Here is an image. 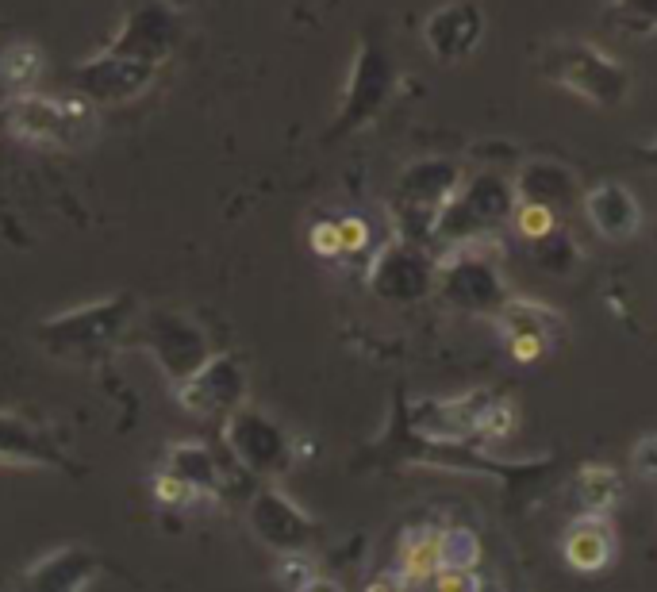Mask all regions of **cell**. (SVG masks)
Listing matches in <instances>:
<instances>
[{
    "mask_svg": "<svg viewBox=\"0 0 657 592\" xmlns=\"http://www.w3.org/2000/svg\"><path fill=\"white\" fill-rule=\"evenodd\" d=\"M554 227H558V220H554V208L550 204H523L519 212H515V231L523 235V239H531V243H538V239H550L554 235Z\"/></svg>",
    "mask_w": 657,
    "mask_h": 592,
    "instance_id": "9c48e42d",
    "label": "cell"
},
{
    "mask_svg": "<svg viewBox=\"0 0 657 592\" xmlns=\"http://www.w3.org/2000/svg\"><path fill=\"white\" fill-rule=\"evenodd\" d=\"M312 577H316V566H312V558H304V554H285L281 566H277V581L289 592H300Z\"/></svg>",
    "mask_w": 657,
    "mask_h": 592,
    "instance_id": "30bf717a",
    "label": "cell"
},
{
    "mask_svg": "<svg viewBox=\"0 0 657 592\" xmlns=\"http://www.w3.org/2000/svg\"><path fill=\"white\" fill-rule=\"evenodd\" d=\"M365 592H404V585L396 581V573H385V577H377Z\"/></svg>",
    "mask_w": 657,
    "mask_h": 592,
    "instance_id": "d6986e66",
    "label": "cell"
},
{
    "mask_svg": "<svg viewBox=\"0 0 657 592\" xmlns=\"http://www.w3.org/2000/svg\"><path fill=\"white\" fill-rule=\"evenodd\" d=\"M511 423H515V408L500 400V404H488L485 408V416H481V431L492 435V439H500V435H508L511 431Z\"/></svg>",
    "mask_w": 657,
    "mask_h": 592,
    "instance_id": "5bb4252c",
    "label": "cell"
},
{
    "mask_svg": "<svg viewBox=\"0 0 657 592\" xmlns=\"http://www.w3.org/2000/svg\"><path fill=\"white\" fill-rule=\"evenodd\" d=\"M365 243H369V223L358 220V216H346V220H339L342 254H354V250H362Z\"/></svg>",
    "mask_w": 657,
    "mask_h": 592,
    "instance_id": "9a60e30c",
    "label": "cell"
},
{
    "mask_svg": "<svg viewBox=\"0 0 657 592\" xmlns=\"http://www.w3.org/2000/svg\"><path fill=\"white\" fill-rule=\"evenodd\" d=\"M577 500L584 504V512H592V516H611L615 508H619V500H623V473L615 466H581L577 473Z\"/></svg>",
    "mask_w": 657,
    "mask_h": 592,
    "instance_id": "8992f818",
    "label": "cell"
},
{
    "mask_svg": "<svg viewBox=\"0 0 657 592\" xmlns=\"http://www.w3.org/2000/svg\"><path fill=\"white\" fill-rule=\"evenodd\" d=\"M508 346H511V358H515V362H538L550 343H546V335H538V331H519V335H508Z\"/></svg>",
    "mask_w": 657,
    "mask_h": 592,
    "instance_id": "4fadbf2b",
    "label": "cell"
},
{
    "mask_svg": "<svg viewBox=\"0 0 657 592\" xmlns=\"http://www.w3.org/2000/svg\"><path fill=\"white\" fill-rule=\"evenodd\" d=\"M0 124L12 139L43 150H73L93 143L100 131L97 108L85 97H39V93H16L4 100Z\"/></svg>",
    "mask_w": 657,
    "mask_h": 592,
    "instance_id": "6da1fadb",
    "label": "cell"
},
{
    "mask_svg": "<svg viewBox=\"0 0 657 592\" xmlns=\"http://www.w3.org/2000/svg\"><path fill=\"white\" fill-rule=\"evenodd\" d=\"M438 569H442V531L435 527L408 531L400 543V562H396V581L404 585V592L431 585Z\"/></svg>",
    "mask_w": 657,
    "mask_h": 592,
    "instance_id": "3957f363",
    "label": "cell"
},
{
    "mask_svg": "<svg viewBox=\"0 0 657 592\" xmlns=\"http://www.w3.org/2000/svg\"><path fill=\"white\" fill-rule=\"evenodd\" d=\"M481 566V539L469 527H450L442 531V569H462L473 573Z\"/></svg>",
    "mask_w": 657,
    "mask_h": 592,
    "instance_id": "ba28073f",
    "label": "cell"
},
{
    "mask_svg": "<svg viewBox=\"0 0 657 592\" xmlns=\"http://www.w3.org/2000/svg\"><path fill=\"white\" fill-rule=\"evenodd\" d=\"M43 74V50L35 43H12V47L0 54V77L12 85V89H27L35 85V77Z\"/></svg>",
    "mask_w": 657,
    "mask_h": 592,
    "instance_id": "52a82bcc",
    "label": "cell"
},
{
    "mask_svg": "<svg viewBox=\"0 0 657 592\" xmlns=\"http://www.w3.org/2000/svg\"><path fill=\"white\" fill-rule=\"evenodd\" d=\"M631 469L642 477V481H650L657 485V431L654 435H642L631 450Z\"/></svg>",
    "mask_w": 657,
    "mask_h": 592,
    "instance_id": "7c38bea8",
    "label": "cell"
},
{
    "mask_svg": "<svg viewBox=\"0 0 657 592\" xmlns=\"http://www.w3.org/2000/svg\"><path fill=\"white\" fill-rule=\"evenodd\" d=\"M300 592H346V589H342L339 581H331V577H312Z\"/></svg>",
    "mask_w": 657,
    "mask_h": 592,
    "instance_id": "ac0fdd59",
    "label": "cell"
},
{
    "mask_svg": "<svg viewBox=\"0 0 657 592\" xmlns=\"http://www.w3.org/2000/svg\"><path fill=\"white\" fill-rule=\"evenodd\" d=\"M154 496H158L162 504H170V508H181V504L196 500V485L193 481H185V477H177V473H162V477L154 481Z\"/></svg>",
    "mask_w": 657,
    "mask_h": 592,
    "instance_id": "8fae6325",
    "label": "cell"
},
{
    "mask_svg": "<svg viewBox=\"0 0 657 592\" xmlns=\"http://www.w3.org/2000/svg\"><path fill=\"white\" fill-rule=\"evenodd\" d=\"M312 250H316L319 258H335V254H342L339 223H316V227H312Z\"/></svg>",
    "mask_w": 657,
    "mask_h": 592,
    "instance_id": "e0dca14e",
    "label": "cell"
},
{
    "mask_svg": "<svg viewBox=\"0 0 657 592\" xmlns=\"http://www.w3.org/2000/svg\"><path fill=\"white\" fill-rule=\"evenodd\" d=\"M588 216L596 223V231L608 235V239H631L634 231H638V204H634V197H627L619 185L592 189V197H588Z\"/></svg>",
    "mask_w": 657,
    "mask_h": 592,
    "instance_id": "5b68a950",
    "label": "cell"
},
{
    "mask_svg": "<svg viewBox=\"0 0 657 592\" xmlns=\"http://www.w3.org/2000/svg\"><path fill=\"white\" fill-rule=\"evenodd\" d=\"M150 81V66H135V62H120V58H100L97 66L81 70V85L104 100H120L139 93Z\"/></svg>",
    "mask_w": 657,
    "mask_h": 592,
    "instance_id": "277c9868",
    "label": "cell"
},
{
    "mask_svg": "<svg viewBox=\"0 0 657 592\" xmlns=\"http://www.w3.org/2000/svg\"><path fill=\"white\" fill-rule=\"evenodd\" d=\"M431 585H435V592H477V577L462 573V569H438Z\"/></svg>",
    "mask_w": 657,
    "mask_h": 592,
    "instance_id": "2e32d148",
    "label": "cell"
},
{
    "mask_svg": "<svg viewBox=\"0 0 657 592\" xmlns=\"http://www.w3.org/2000/svg\"><path fill=\"white\" fill-rule=\"evenodd\" d=\"M619 554V535L611 516L581 512L561 535V558L573 573H604Z\"/></svg>",
    "mask_w": 657,
    "mask_h": 592,
    "instance_id": "7a4b0ae2",
    "label": "cell"
}]
</instances>
